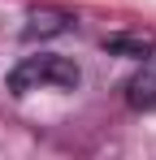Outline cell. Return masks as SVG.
I'll use <instances>...</instances> for the list:
<instances>
[{"label":"cell","mask_w":156,"mask_h":160,"mask_svg":"<svg viewBox=\"0 0 156 160\" xmlns=\"http://www.w3.org/2000/svg\"><path fill=\"white\" fill-rule=\"evenodd\" d=\"M39 87H78V65L65 56H26L22 65L9 74V91L26 95Z\"/></svg>","instance_id":"6da1fadb"},{"label":"cell","mask_w":156,"mask_h":160,"mask_svg":"<svg viewBox=\"0 0 156 160\" xmlns=\"http://www.w3.org/2000/svg\"><path fill=\"white\" fill-rule=\"evenodd\" d=\"M126 100H130V108H156V52L143 56V69L130 78Z\"/></svg>","instance_id":"7a4b0ae2"},{"label":"cell","mask_w":156,"mask_h":160,"mask_svg":"<svg viewBox=\"0 0 156 160\" xmlns=\"http://www.w3.org/2000/svg\"><path fill=\"white\" fill-rule=\"evenodd\" d=\"M104 48L117 52V56H139V61H143V56L156 52V39H152V35H108Z\"/></svg>","instance_id":"3957f363"},{"label":"cell","mask_w":156,"mask_h":160,"mask_svg":"<svg viewBox=\"0 0 156 160\" xmlns=\"http://www.w3.org/2000/svg\"><path fill=\"white\" fill-rule=\"evenodd\" d=\"M26 22H30V26H26L30 39H35V35H61L65 22H70V13H61V9H30Z\"/></svg>","instance_id":"277c9868"}]
</instances>
